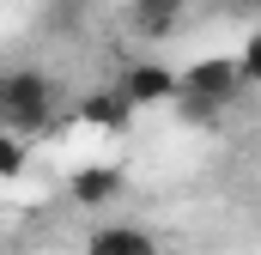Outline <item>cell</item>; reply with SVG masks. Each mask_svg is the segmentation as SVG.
Segmentation results:
<instances>
[{
    "label": "cell",
    "mask_w": 261,
    "mask_h": 255,
    "mask_svg": "<svg viewBox=\"0 0 261 255\" xmlns=\"http://www.w3.org/2000/svg\"><path fill=\"white\" fill-rule=\"evenodd\" d=\"M176 110H182L189 122H219V110H213V104H200V97H176Z\"/></svg>",
    "instance_id": "obj_10"
},
{
    "label": "cell",
    "mask_w": 261,
    "mask_h": 255,
    "mask_svg": "<svg viewBox=\"0 0 261 255\" xmlns=\"http://www.w3.org/2000/svg\"><path fill=\"white\" fill-rule=\"evenodd\" d=\"M189 18V0H134L128 6V31L146 43H170Z\"/></svg>",
    "instance_id": "obj_5"
},
{
    "label": "cell",
    "mask_w": 261,
    "mask_h": 255,
    "mask_svg": "<svg viewBox=\"0 0 261 255\" xmlns=\"http://www.w3.org/2000/svg\"><path fill=\"white\" fill-rule=\"evenodd\" d=\"M237 73H243V85H261V31H249V43L237 55Z\"/></svg>",
    "instance_id": "obj_9"
},
{
    "label": "cell",
    "mask_w": 261,
    "mask_h": 255,
    "mask_svg": "<svg viewBox=\"0 0 261 255\" xmlns=\"http://www.w3.org/2000/svg\"><path fill=\"white\" fill-rule=\"evenodd\" d=\"M116 91L128 97L134 110H146V104H176V97H182V73L164 67V61H134V67H122Z\"/></svg>",
    "instance_id": "obj_3"
},
{
    "label": "cell",
    "mask_w": 261,
    "mask_h": 255,
    "mask_svg": "<svg viewBox=\"0 0 261 255\" xmlns=\"http://www.w3.org/2000/svg\"><path fill=\"white\" fill-rule=\"evenodd\" d=\"M128 189V176L116 170V164H79L73 176H67V194H73V207H85V213H97V207H116Z\"/></svg>",
    "instance_id": "obj_4"
},
{
    "label": "cell",
    "mask_w": 261,
    "mask_h": 255,
    "mask_svg": "<svg viewBox=\"0 0 261 255\" xmlns=\"http://www.w3.org/2000/svg\"><path fill=\"white\" fill-rule=\"evenodd\" d=\"M85 255H164L140 225H97L85 237Z\"/></svg>",
    "instance_id": "obj_6"
},
{
    "label": "cell",
    "mask_w": 261,
    "mask_h": 255,
    "mask_svg": "<svg viewBox=\"0 0 261 255\" xmlns=\"http://www.w3.org/2000/svg\"><path fill=\"white\" fill-rule=\"evenodd\" d=\"M231 6H237V12H261V0H231Z\"/></svg>",
    "instance_id": "obj_11"
},
{
    "label": "cell",
    "mask_w": 261,
    "mask_h": 255,
    "mask_svg": "<svg viewBox=\"0 0 261 255\" xmlns=\"http://www.w3.org/2000/svg\"><path fill=\"white\" fill-rule=\"evenodd\" d=\"M55 116V85H49V73H37V67H18V73H0V128L6 134H43Z\"/></svg>",
    "instance_id": "obj_1"
},
{
    "label": "cell",
    "mask_w": 261,
    "mask_h": 255,
    "mask_svg": "<svg viewBox=\"0 0 261 255\" xmlns=\"http://www.w3.org/2000/svg\"><path fill=\"white\" fill-rule=\"evenodd\" d=\"M79 116H85L91 128H103V134H122V128L134 122V104L116 91V85H110V91H91V97L79 104Z\"/></svg>",
    "instance_id": "obj_7"
},
{
    "label": "cell",
    "mask_w": 261,
    "mask_h": 255,
    "mask_svg": "<svg viewBox=\"0 0 261 255\" xmlns=\"http://www.w3.org/2000/svg\"><path fill=\"white\" fill-rule=\"evenodd\" d=\"M0 176H24V140L0 128Z\"/></svg>",
    "instance_id": "obj_8"
},
{
    "label": "cell",
    "mask_w": 261,
    "mask_h": 255,
    "mask_svg": "<svg viewBox=\"0 0 261 255\" xmlns=\"http://www.w3.org/2000/svg\"><path fill=\"white\" fill-rule=\"evenodd\" d=\"M237 91H243L237 55H200V61H189V67H182V97H200V104L225 110Z\"/></svg>",
    "instance_id": "obj_2"
}]
</instances>
